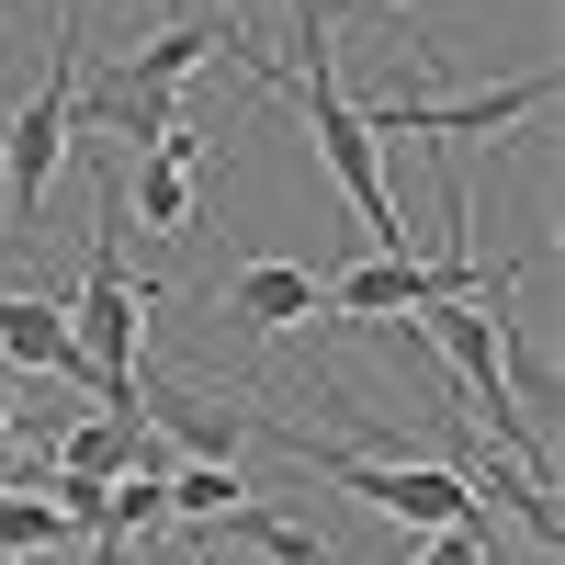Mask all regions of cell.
<instances>
[{"label": "cell", "mask_w": 565, "mask_h": 565, "mask_svg": "<svg viewBox=\"0 0 565 565\" xmlns=\"http://www.w3.org/2000/svg\"><path fill=\"white\" fill-rule=\"evenodd\" d=\"M271 90H295V103H306V136H317L328 181H340V204L362 215L373 260H407V204H396V181H385V148L362 136L351 90H340V45H328V23L306 12V0H295V68H271Z\"/></svg>", "instance_id": "obj_1"}, {"label": "cell", "mask_w": 565, "mask_h": 565, "mask_svg": "<svg viewBox=\"0 0 565 565\" xmlns=\"http://www.w3.org/2000/svg\"><path fill=\"white\" fill-rule=\"evenodd\" d=\"M79 136V0L57 12V34H45V79L12 103V125H0V226L12 238H45V181H57Z\"/></svg>", "instance_id": "obj_2"}, {"label": "cell", "mask_w": 565, "mask_h": 565, "mask_svg": "<svg viewBox=\"0 0 565 565\" xmlns=\"http://www.w3.org/2000/svg\"><path fill=\"white\" fill-rule=\"evenodd\" d=\"M532 103H554V68H532V79H498V90H418V79H396L385 103H351L362 114V136L385 148V136H498V125H521Z\"/></svg>", "instance_id": "obj_3"}, {"label": "cell", "mask_w": 565, "mask_h": 565, "mask_svg": "<svg viewBox=\"0 0 565 565\" xmlns=\"http://www.w3.org/2000/svg\"><path fill=\"white\" fill-rule=\"evenodd\" d=\"M215 306L238 328H306V317H328V271H306V260H238L215 282Z\"/></svg>", "instance_id": "obj_4"}, {"label": "cell", "mask_w": 565, "mask_h": 565, "mask_svg": "<svg viewBox=\"0 0 565 565\" xmlns=\"http://www.w3.org/2000/svg\"><path fill=\"white\" fill-rule=\"evenodd\" d=\"M238 45H249V34H238V12H226V23H215V12H181V23H159V34L125 57V79H148V90H181L193 68L238 57Z\"/></svg>", "instance_id": "obj_5"}, {"label": "cell", "mask_w": 565, "mask_h": 565, "mask_svg": "<svg viewBox=\"0 0 565 565\" xmlns=\"http://www.w3.org/2000/svg\"><path fill=\"white\" fill-rule=\"evenodd\" d=\"M249 487H238V463H181V476H159V509L181 532H204V521H226V509H238Z\"/></svg>", "instance_id": "obj_6"}, {"label": "cell", "mask_w": 565, "mask_h": 565, "mask_svg": "<svg viewBox=\"0 0 565 565\" xmlns=\"http://www.w3.org/2000/svg\"><path fill=\"white\" fill-rule=\"evenodd\" d=\"M226 532H238L249 554H271V565H328V532L282 521V509H260V498H238V509H226Z\"/></svg>", "instance_id": "obj_7"}, {"label": "cell", "mask_w": 565, "mask_h": 565, "mask_svg": "<svg viewBox=\"0 0 565 565\" xmlns=\"http://www.w3.org/2000/svg\"><path fill=\"white\" fill-rule=\"evenodd\" d=\"M114 181L136 193V215H148V226H193V170H181L170 148H148V159H136V170H114Z\"/></svg>", "instance_id": "obj_8"}, {"label": "cell", "mask_w": 565, "mask_h": 565, "mask_svg": "<svg viewBox=\"0 0 565 565\" xmlns=\"http://www.w3.org/2000/svg\"><path fill=\"white\" fill-rule=\"evenodd\" d=\"M487 554H498V532H487V521H463V532H418L407 565H487Z\"/></svg>", "instance_id": "obj_9"}, {"label": "cell", "mask_w": 565, "mask_h": 565, "mask_svg": "<svg viewBox=\"0 0 565 565\" xmlns=\"http://www.w3.org/2000/svg\"><path fill=\"white\" fill-rule=\"evenodd\" d=\"M90 565H136V554H125V543H114V532H103V543H90Z\"/></svg>", "instance_id": "obj_10"}, {"label": "cell", "mask_w": 565, "mask_h": 565, "mask_svg": "<svg viewBox=\"0 0 565 565\" xmlns=\"http://www.w3.org/2000/svg\"><path fill=\"white\" fill-rule=\"evenodd\" d=\"M0 565H12V554H0Z\"/></svg>", "instance_id": "obj_11"}, {"label": "cell", "mask_w": 565, "mask_h": 565, "mask_svg": "<svg viewBox=\"0 0 565 565\" xmlns=\"http://www.w3.org/2000/svg\"><path fill=\"white\" fill-rule=\"evenodd\" d=\"M487 565H498V554H487Z\"/></svg>", "instance_id": "obj_12"}]
</instances>
